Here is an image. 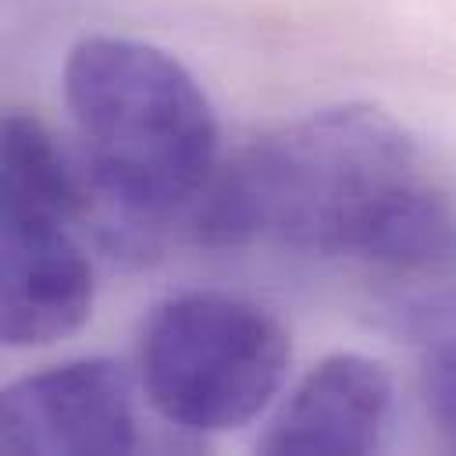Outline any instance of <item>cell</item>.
<instances>
[{"mask_svg": "<svg viewBox=\"0 0 456 456\" xmlns=\"http://www.w3.org/2000/svg\"><path fill=\"white\" fill-rule=\"evenodd\" d=\"M200 242H274L417 274L456 253L449 203L417 175L410 132L370 103L321 107L253 139L221 167L192 214Z\"/></svg>", "mask_w": 456, "mask_h": 456, "instance_id": "6da1fadb", "label": "cell"}, {"mask_svg": "<svg viewBox=\"0 0 456 456\" xmlns=\"http://www.w3.org/2000/svg\"><path fill=\"white\" fill-rule=\"evenodd\" d=\"M388 417L385 363L363 353H331L299 378L256 449L267 456H360L381 445Z\"/></svg>", "mask_w": 456, "mask_h": 456, "instance_id": "8992f818", "label": "cell"}, {"mask_svg": "<svg viewBox=\"0 0 456 456\" xmlns=\"http://www.w3.org/2000/svg\"><path fill=\"white\" fill-rule=\"evenodd\" d=\"M64 103L93 189L128 224L182 210L214 178L217 118L175 53L128 36H86L64 61Z\"/></svg>", "mask_w": 456, "mask_h": 456, "instance_id": "7a4b0ae2", "label": "cell"}, {"mask_svg": "<svg viewBox=\"0 0 456 456\" xmlns=\"http://www.w3.org/2000/svg\"><path fill=\"white\" fill-rule=\"evenodd\" d=\"M68 224L50 210L4 203L0 335L11 349L53 346L93 314V264Z\"/></svg>", "mask_w": 456, "mask_h": 456, "instance_id": "5b68a950", "label": "cell"}, {"mask_svg": "<svg viewBox=\"0 0 456 456\" xmlns=\"http://www.w3.org/2000/svg\"><path fill=\"white\" fill-rule=\"evenodd\" d=\"M424 403L438 431L456 445V335L442 338L424 360Z\"/></svg>", "mask_w": 456, "mask_h": 456, "instance_id": "ba28073f", "label": "cell"}, {"mask_svg": "<svg viewBox=\"0 0 456 456\" xmlns=\"http://www.w3.org/2000/svg\"><path fill=\"white\" fill-rule=\"evenodd\" d=\"M89 192L96 189L86 164L75 167L36 114L11 110L4 118V203H25L75 221L93 207Z\"/></svg>", "mask_w": 456, "mask_h": 456, "instance_id": "52a82bcc", "label": "cell"}, {"mask_svg": "<svg viewBox=\"0 0 456 456\" xmlns=\"http://www.w3.org/2000/svg\"><path fill=\"white\" fill-rule=\"evenodd\" d=\"M135 360L150 406L171 428L224 435L256 420L278 395L292 342L267 306L189 289L146 314Z\"/></svg>", "mask_w": 456, "mask_h": 456, "instance_id": "3957f363", "label": "cell"}, {"mask_svg": "<svg viewBox=\"0 0 456 456\" xmlns=\"http://www.w3.org/2000/svg\"><path fill=\"white\" fill-rule=\"evenodd\" d=\"M135 445L132 385L107 356L53 363L4 388L0 449L11 456H114Z\"/></svg>", "mask_w": 456, "mask_h": 456, "instance_id": "277c9868", "label": "cell"}]
</instances>
